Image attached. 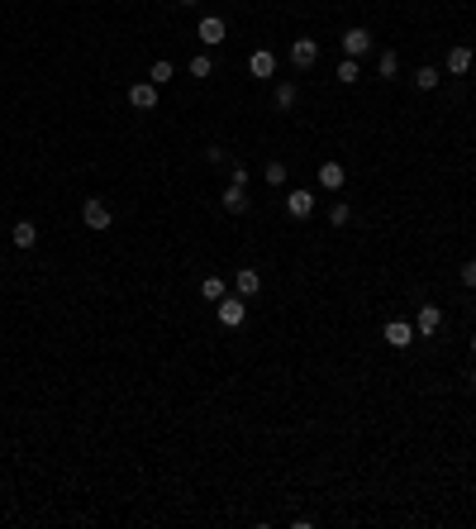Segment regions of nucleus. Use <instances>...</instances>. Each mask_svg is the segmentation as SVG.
Wrapping results in <instances>:
<instances>
[{"instance_id":"nucleus-1","label":"nucleus","mask_w":476,"mask_h":529,"mask_svg":"<svg viewBox=\"0 0 476 529\" xmlns=\"http://www.w3.org/2000/svg\"><path fill=\"white\" fill-rule=\"evenodd\" d=\"M81 220H86V229H110L114 225V215H110V205L105 201H81Z\"/></svg>"},{"instance_id":"nucleus-2","label":"nucleus","mask_w":476,"mask_h":529,"mask_svg":"<svg viewBox=\"0 0 476 529\" xmlns=\"http://www.w3.org/2000/svg\"><path fill=\"white\" fill-rule=\"evenodd\" d=\"M243 320H248V305H243V296H224V301H220V324H224V329H238Z\"/></svg>"},{"instance_id":"nucleus-3","label":"nucleus","mask_w":476,"mask_h":529,"mask_svg":"<svg viewBox=\"0 0 476 529\" xmlns=\"http://www.w3.org/2000/svg\"><path fill=\"white\" fill-rule=\"evenodd\" d=\"M438 329H443V310H438V305H419V315H414V334L433 338Z\"/></svg>"},{"instance_id":"nucleus-4","label":"nucleus","mask_w":476,"mask_h":529,"mask_svg":"<svg viewBox=\"0 0 476 529\" xmlns=\"http://www.w3.org/2000/svg\"><path fill=\"white\" fill-rule=\"evenodd\" d=\"M291 63L301 67V72H305V67H315L319 63V43H315V38H296V43H291Z\"/></svg>"},{"instance_id":"nucleus-5","label":"nucleus","mask_w":476,"mask_h":529,"mask_svg":"<svg viewBox=\"0 0 476 529\" xmlns=\"http://www.w3.org/2000/svg\"><path fill=\"white\" fill-rule=\"evenodd\" d=\"M386 343H391V348H410V343H414V324L410 320H386Z\"/></svg>"},{"instance_id":"nucleus-6","label":"nucleus","mask_w":476,"mask_h":529,"mask_svg":"<svg viewBox=\"0 0 476 529\" xmlns=\"http://www.w3.org/2000/svg\"><path fill=\"white\" fill-rule=\"evenodd\" d=\"M286 210H291V220H310L315 215V191H291L286 196Z\"/></svg>"},{"instance_id":"nucleus-7","label":"nucleus","mask_w":476,"mask_h":529,"mask_svg":"<svg viewBox=\"0 0 476 529\" xmlns=\"http://www.w3.org/2000/svg\"><path fill=\"white\" fill-rule=\"evenodd\" d=\"M129 105H134V110H153V105H158V86H153V81L129 86Z\"/></svg>"},{"instance_id":"nucleus-8","label":"nucleus","mask_w":476,"mask_h":529,"mask_svg":"<svg viewBox=\"0 0 476 529\" xmlns=\"http://www.w3.org/2000/svg\"><path fill=\"white\" fill-rule=\"evenodd\" d=\"M234 291L243 296V301H248V296H257V291H262V277H257V267H238V272H234Z\"/></svg>"},{"instance_id":"nucleus-9","label":"nucleus","mask_w":476,"mask_h":529,"mask_svg":"<svg viewBox=\"0 0 476 529\" xmlns=\"http://www.w3.org/2000/svg\"><path fill=\"white\" fill-rule=\"evenodd\" d=\"M343 181H348L343 162H324V167H319V186H324V191H343Z\"/></svg>"},{"instance_id":"nucleus-10","label":"nucleus","mask_w":476,"mask_h":529,"mask_svg":"<svg viewBox=\"0 0 476 529\" xmlns=\"http://www.w3.org/2000/svg\"><path fill=\"white\" fill-rule=\"evenodd\" d=\"M343 53H348V58L372 53V33H367V29H348V33H343Z\"/></svg>"},{"instance_id":"nucleus-11","label":"nucleus","mask_w":476,"mask_h":529,"mask_svg":"<svg viewBox=\"0 0 476 529\" xmlns=\"http://www.w3.org/2000/svg\"><path fill=\"white\" fill-rule=\"evenodd\" d=\"M448 72H453V77L472 72V48H467V43H453V48H448Z\"/></svg>"},{"instance_id":"nucleus-12","label":"nucleus","mask_w":476,"mask_h":529,"mask_svg":"<svg viewBox=\"0 0 476 529\" xmlns=\"http://www.w3.org/2000/svg\"><path fill=\"white\" fill-rule=\"evenodd\" d=\"M224 33H229V29H224L220 15H205V19H200V43H210V48H215V43H224Z\"/></svg>"},{"instance_id":"nucleus-13","label":"nucleus","mask_w":476,"mask_h":529,"mask_svg":"<svg viewBox=\"0 0 476 529\" xmlns=\"http://www.w3.org/2000/svg\"><path fill=\"white\" fill-rule=\"evenodd\" d=\"M248 72H253V77H276V58H271L267 48H257L253 58H248Z\"/></svg>"},{"instance_id":"nucleus-14","label":"nucleus","mask_w":476,"mask_h":529,"mask_svg":"<svg viewBox=\"0 0 476 529\" xmlns=\"http://www.w3.org/2000/svg\"><path fill=\"white\" fill-rule=\"evenodd\" d=\"M10 243H15V248H33V243H38V225H29V220H19V225L10 229Z\"/></svg>"},{"instance_id":"nucleus-15","label":"nucleus","mask_w":476,"mask_h":529,"mask_svg":"<svg viewBox=\"0 0 476 529\" xmlns=\"http://www.w3.org/2000/svg\"><path fill=\"white\" fill-rule=\"evenodd\" d=\"M220 201H224V210H229V215H243V210H248V191H243V186H234V181H229V191H224Z\"/></svg>"},{"instance_id":"nucleus-16","label":"nucleus","mask_w":476,"mask_h":529,"mask_svg":"<svg viewBox=\"0 0 476 529\" xmlns=\"http://www.w3.org/2000/svg\"><path fill=\"white\" fill-rule=\"evenodd\" d=\"M296 96H301V91H296V81H281V86H276V110H296Z\"/></svg>"},{"instance_id":"nucleus-17","label":"nucleus","mask_w":476,"mask_h":529,"mask_svg":"<svg viewBox=\"0 0 476 529\" xmlns=\"http://www.w3.org/2000/svg\"><path fill=\"white\" fill-rule=\"evenodd\" d=\"M200 296L220 305L224 301V277H200Z\"/></svg>"},{"instance_id":"nucleus-18","label":"nucleus","mask_w":476,"mask_h":529,"mask_svg":"<svg viewBox=\"0 0 476 529\" xmlns=\"http://www.w3.org/2000/svg\"><path fill=\"white\" fill-rule=\"evenodd\" d=\"M333 77L343 81V86H352V81L362 77V67H357V58H343V63H338V72H333Z\"/></svg>"},{"instance_id":"nucleus-19","label":"nucleus","mask_w":476,"mask_h":529,"mask_svg":"<svg viewBox=\"0 0 476 529\" xmlns=\"http://www.w3.org/2000/svg\"><path fill=\"white\" fill-rule=\"evenodd\" d=\"M148 81H153V86H167V81H172V63H167V58H158V63L148 67Z\"/></svg>"},{"instance_id":"nucleus-20","label":"nucleus","mask_w":476,"mask_h":529,"mask_svg":"<svg viewBox=\"0 0 476 529\" xmlns=\"http://www.w3.org/2000/svg\"><path fill=\"white\" fill-rule=\"evenodd\" d=\"M438 67H419V72H414V86H419V91H433V86H438Z\"/></svg>"},{"instance_id":"nucleus-21","label":"nucleus","mask_w":476,"mask_h":529,"mask_svg":"<svg viewBox=\"0 0 476 529\" xmlns=\"http://www.w3.org/2000/svg\"><path fill=\"white\" fill-rule=\"evenodd\" d=\"M262 176H267L271 186H286V162H267V167H262Z\"/></svg>"},{"instance_id":"nucleus-22","label":"nucleus","mask_w":476,"mask_h":529,"mask_svg":"<svg viewBox=\"0 0 476 529\" xmlns=\"http://www.w3.org/2000/svg\"><path fill=\"white\" fill-rule=\"evenodd\" d=\"M210 72H215V63H210L205 53H195V58H190V77H210Z\"/></svg>"},{"instance_id":"nucleus-23","label":"nucleus","mask_w":476,"mask_h":529,"mask_svg":"<svg viewBox=\"0 0 476 529\" xmlns=\"http://www.w3.org/2000/svg\"><path fill=\"white\" fill-rule=\"evenodd\" d=\"M377 67H381V77H396V72H400V58H396V53H381Z\"/></svg>"},{"instance_id":"nucleus-24","label":"nucleus","mask_w":476,"mask_h":529,"mask_svg":"<svg viewBox=\"0 0 476 529\" xmlns=\"http://www.w3.org/2000/svg\"><path fill=\"white\" fill-rule=\"evenodd\" d=\"M348 220H352V210L343 205V201H338V205L329 210V225H348Z\"/></svg>"},{"instance_id":"nucleus-25","label":"nucleus","mask_w":476,"mask_h":529,"mask_svg":"<svg viewBox=\"0 0 476 529\" xmlns=\"http://www.w3.org/2000/svg\"><path fill=\"white\" fill-rule=\"evenodd\" d=\"M229 181H234V186H248V167H243V162H229Z\"/></svg>"},{"instance_id":"nucleus-26","label":"nucleus","mask_w":476,"mask_h":529,"mask_svg":"<svg viewBox=\"0 0 476 529\" xmlns=\"http://www.w3.org/2000/svg\"><path fill=\"white\" fill-rule=\"evenodd\" d=\"M462 287H476V257H467V267H462Z\"/></svg>"},{"instance_id":"nucleus-27","label":"nucleus","mask_w":476,"mask_h":529,"mask_svg":"<svg viewBox=\"0 0 476 529\" xmlns=\"http://www.w3.org/2000/svg\"><path fill=\"white\" fill-rule=\"evenodd\" d=\"M467 386H472V391H476V368H472V372H467Z\"/></svg>"},{"instance_id":"nucleus-28","label":"nucleus","mask_w":476,"mask_h":529,"mask_svg":"<svg viewBox=\"0 0 476 529\" xmlns=\"http://www.w3.org/2000/svg\"><path fill=\"white\" fill-rule=\"evenodd\" d=\"M472 358H476V338H472Z\"/></svg>"},{"instance_id":"nucleus-29","label":"nucleus","mask_w":476,"mask_h":529,"mask_svg":"<svg viewBox=\"0 0 476 529\" xmlns=\"http://www.w3.org/2000/svg\"><path fill=\"white\" fill-rule=\"evenodd\" d=\"M181 5H195V0H181Z\"/></svg>"}]
</instances>
